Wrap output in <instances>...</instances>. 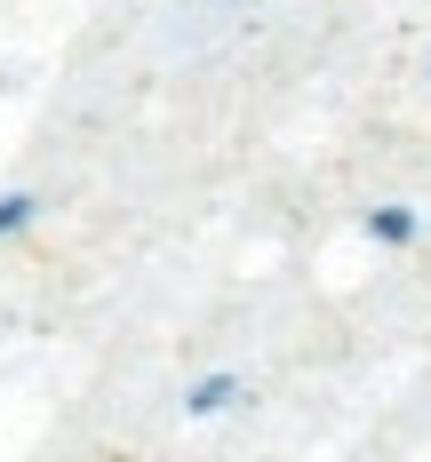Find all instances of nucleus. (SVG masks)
Here are the masks:
<instances>
[{"instance_id": "3", "label": "nucleus", "mask_w": 431, "mask_h": 462, "mask_svg": "<svg viewBox=\"0 0 431 462\" xmlns=\"http://www.w3.org/2000/svg\"><path fill=\"white\" fill-rule=\"evenodd\" d=\"M33 216H41V199H33V191H16V199H0V239H8V231H24Z\"/></svg>"}, {"instance_id": "2", "label": "nucleus", "mask_w": 431, "mask_h": 462, "mask_svg": "<svg viewBox=\"0 0 431 462\" xmlns=\"http://www.w3.org/2000/svg\"><path fill=\"white\" fill-rule=\"evenodd\" d=\"M368 231H376L383 247H399V239H416V216H408V208H376V216H368Z\"/></svg>"}, {"instance_id": "1", "label": "nucleus", "mask_w": 431, "mask_h": 462, "mask_svg": "<svg viewBox=\"0 0 431 462\" xmlns=\"http://www.w3.org/2000/svg\"><path fill=\"white\" fill-rule=\"evenodd\" d=\"M232 399H239V374H208V383H192L184 407H192V415H224Z\"/></svg>"}]
</instances>
